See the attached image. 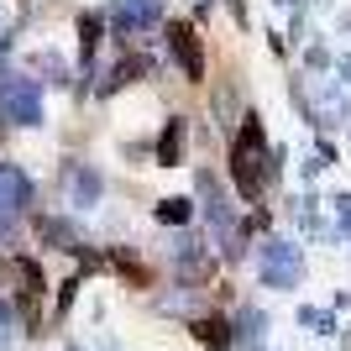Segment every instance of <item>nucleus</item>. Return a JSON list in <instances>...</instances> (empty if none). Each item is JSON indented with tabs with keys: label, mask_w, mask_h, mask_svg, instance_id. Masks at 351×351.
<instances>
[{
	"label": "nucleus",
	"mask_w": 351,
	"mask_h": 351,
	"mask_svg": "<svg viewBox=\"0 0 351 351\" xmlns=\"http://www.w3.org/2000/svg\"><path fill=\"white\" fill-rule=\"evenodd\" d=\"M95 47H100V16H79V53H84V63Z\"/></svg>",
	"instance_id": "ddd939ff"
},
{
	"label": "nucleus",
	"mask_w": 351,
	"mask_h": 351,
	"mask_svg": "<svg viewBox=\"0 0 351 351\" xmlns=\"http://www.w3.org/2000/svg\"><path fill=\"white\" fill-rule=\"evenodd\" d=\"M178 273L189 283H205L210 273H215V257H210L205 241H184V247H178Z\"/></svg>",
	"instance_id": "1a4fd4ad"
},
{
	"label": "nucleus",
	"mask_w": 351,
	"mask_h": 351,
	"mask_svg": "<svg viewBox=\"0 0 351 351\" xmlns=\"http://www.w3.org/2000/svg\"><path fill=\"white\" fill-rule=\"evenodd\" d=\"M189 330H194V341H199V346L205 351H231V325L220 320V315H194L189 320Z\"/></svg>",
	"instance_id": "6e6552de"
},
{
	"label": "nucleus",
	"mask_w": 351,
	"mask_h": 351,
	"mask_svg": "<svg viewBox=\"0 0 351 351\" xmlns=\"http://www.w3.org/2000/svg\"><path fill=\"white\" fill-rule=\"evenodd\" d=\"M0 116L16 126H43V89L37 79H11V89L0 95Z\"/></svg>",
	"instance_id": "20e7f679"
},
{
	"label": "nucleus",
	"mask_w": 351,
	"mask_h": 351,
	"mask_svg": "<svg viewBox=\"0 0 351 351\" xmlns=\"http://www.w3.org/2000/svg\"><path fill=\"white\" fill-rule=\"evenodd\" d=\"M299 320H304V325H315L320 336H336V320H330V315H320V309H304Z\"/></svg>",
	"instance_id": "2eb2a0df"
},
{
	"label": "nucleus",
	"mask_w": 351,
	"mask_h": 351,
	"mask_svg": "<svg viewBox=\"0 0 351 351\" xmlns=\"http://www.w3.org/2000/svg\"><path fill=\"white\" fill-rule=\"evenodd\" d=\"M346 346H351V330H346Z\"/></svg>",
	"instance_id": "a211bd4d"
},
{
	"label": "nucleus",
	"mask_w": 351,
	"mask_h": 351,
	"mask_svg": "<svg viewBox=\"0 0 351 351\" xmlns=\"http://www.w3.org/2000/svg\"><path fill=\"white\" fill-rule=\"evenodd\" d=\"M5 89H11V69H5V63H0V95H5Z\"/></svg>",
	"instance_id": "f3484780"
},
{
	"label": "nucleus",
	"mask_w": 351,
	"mask_h": 351,
	"mask_svg": "<svg viewBox=\"0 0 351 351\" xmlns=\"http://www.w3.org/2000/svg\"><path fill=\"white\" fill-rule=\"evenodd\" d=\"M267 173H273V162H263V121L247 116V126H241V136L231 147V178H236V189H241V199H257Z\"/></svg>",
	"instance_id": "f257e3e1"
},
{
	"label": "nucleus",
	"mask_w": 351,
	"mask_h": 351,
	"mask_svg": "<svg viewBox=\"0 0 351 351\" xmlns=\"http://www.w3.org/2000/svg\"><path fill=\"white\" fill-rule=\"evenodd\" d=\"M168 53L178 58V69H184L189 84H205V47H199L189 21H168Z\"/></svg>",
	"instance_id": "39448f33"
},
{
	"label": "nucleus",
	"mask_w": 351,
	"mask_h": 351,
	"mask_svg": "<svg viewBox=\"0 0 351 351\" xmlns=\"http://www.w3.org/2000/svg\"><path fill=\"white\" fill-rule=\"evenodd\" d=\"M73 289H79V278H69V283H63V293H58V315H69V304H73Z\"/></svg>",
	"instance_id": "dca6fc26"
},
{
	"label": "nucleus",
	"mask_w": 351,
	"mask_h": 351,
	"mask_svg": "<svg viewBox=\"0 0 351 351\" xmlns=\"http://www.w3.org/2000/svg\"><path fill=\"white\" fill-rule=\"evenodd\" d=\"M162 21V0H116V27L121 32H142Z\"/></svg>",
	"instance_id": "0eeeda50"
},
{
	"label": "nucleus",
	"mask_w": 351,
	"mask_h": 351,
	"mask_svg": "<svg viewBox=\"0 0 351 351\" xmlns=\"http://www.w3.org/2000/svg\"><path fill=\"white\" fill-rule=\"evenodd\" d=\"M37 236H43L47 247H58V252H84V241H79V231H73L69 220H58V215H37Z\"/></svg>",
	"instance_id": "9d476101"
},
{
	"label": "nucleus",
	"mask_w": 351,
	"mask_h": 351,
	"mask_svg": "<svg viewBox=\"0 0 351 351\" xmlns=\"http://www.w3.org/2000/svg\"><path fill=\"white\" fill-rule=\"evenodd\" d=\"M63 194H69V205L89 210L95 199H100V173L84 168V162H69V168H63Z\"/></svg>",
	"instance_id": "423d86ee"
},
{
	"label": "nucleus",
	"mask_w": 351,
	"mask_h": 351,
	"mask_svg": "<svg viewBox=\"0 0 351 351\" xmlns=\"http://www.w3.org/2000/svg\"><path fill=\"white\" fill-rule=\"evenodd\" d=\"M32 205V178L16 162H0V236L16 231V215Z\"/></svg>",
	"instance_id": "7ed1b4c3"
},
{
	"label": "nucleus",
	"mask_w": 351,
	"mask_h": 351,
	"mask_svg": "<svg viewBox=\"0 0 351 351\" xmlns=\"http://www.w3.org/2000/svg\"><path fill=\"white\" fill-rule=\"evenodd\" d=\"M189 215H194L189 199H162V205H158V220H162V226H184Z\"/></svg>",
	"instance_id": "4468645a"
},
{
	"label": "nucleus",
	"mask_w": 351,
	"mask_h": 351,
	"mask_svg": "<svg viewBox=\"0 0 351 351\" xmlns=\"http://www.w3.org/2000/svg\"><path fill=\"white\" fill-rule=\"evenodd\" d=\"M257 273H263L267 289H293V283L304 278V257H299V247H293V241L267 236L263 252H257Z\"/></svg>",
	"instance_id": "f03ea898"
},
{
	"label": "nucleus",
	"mask_w": 351,
	"mask_h": 351,
	"mask_svg": "<svg viewBox=\"0 0 351 351\" xmlns=\"http://www.w3.org/2000/svg\"><path fill=\"white\" fill-rule=\"evenodd\" d=\"M158 162L162 168H173V162H184V121H168L162 126V136H158Z\"/></svg>",
	"instance_id": "9b49d317"
},
{
	"label": "nucleus",
	"mask_w": 351,
	"mask_h": 351,
	"mask_svg": "<svg viewBox=\"0 0 351 351\" xmlns=\"http://www.w3.org/2000/svg\"><path fill=\"white\" fill-rule=\"evenodd\" d=\"M263 325H267V315H263V309H241V320H236V336L257 346V341H263Z\"/></svg>",
	"instance_id": "f8f14e48"
}]
</instances>
